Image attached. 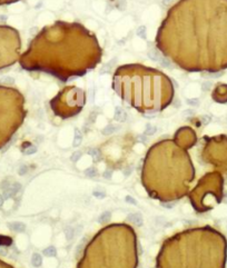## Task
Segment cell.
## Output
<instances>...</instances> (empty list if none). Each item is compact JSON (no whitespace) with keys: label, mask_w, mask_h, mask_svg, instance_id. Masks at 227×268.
Here are the masks:
<instances>
[{"label":"cell","mask_w":227,"mask_h":268,"mask_svg":"<svg viewBox=\"0 0 227 268\" xmlns=\"http://www.w3.org/2000/svg\"><path fill=\"white\" fill-rule=\"evenodd\" d=\"M156 47L188 73L227 67V0H178L157 30Z\"/></svg>","instance_id":"1"},{"label":"cell","mask_w":227,"mask_h":268,"mask_svg":"<svg viewBox=\"0 0 227 268\" xmlns=\"http://www.w3.org/2000/svg\"><path fill=\"white\" fill-rule=\"evenodd\" d=\"M101 58L103 48L94 32L79 23L55 21L33 37L19 63L25 70L67 81L93 70Z\"/></svg>","instance_id":"2"},{"label":"cell","mask_w":227,"mask_h":268,"mask_svg":"<svg viewBox=\"0 0 227 268\" xmlns=\"http://www.w3.org/2000/svg\"><path fill=\"white\" fill-rule=\"evenodd\" d=\"M112 89L128 105L144 114L165 109L174 99V84L163 71L141 63H127L116 69Z\"/></svg>","instance_id":"3"},{"label":"cell","mask_w":227,"mask_h":268,"mask_svg":"<svg viewBox=\"0 0 227 268\" xmlns=\"http://www.w3.org/2000/svg\"><path fill=\"white\" fill-rule=\"evenodd\" d=\"M25 118V98L18 89L0 85V148L10 140Z\"/></svg>","instance_id":"4"},{"label":"cell","mask_w":227,"mask_h":268,"mask_svg":"<svg viewBox=\"0 0 227 268\" xmlns=\"http://www.w3.org/2000/svg\"><path fill=\"white\" fill-rule=\"evenodd\" d=\"M85 102V90L76 86H66L50 100V107L57 116L68 118L80 111Z\"/></svg>","instance_id":"5"},{"label":"cell","mask_w":227,"mask_h":268,"mask_svg":"<svg viewBox=\"0 0 227 268\" xmlns=\"http://www.w3.org/2000/svg\"><path fill=\"white\" fill-rule=\"evenodd\" d=\"M21 56V38L16 28L0 25V70L15 65Z\"/></svg>","instance_id":"6"},{"label":"cell","mask_w":227,"mask_h":268,"mask_svg":"<svg viewBox=\"0 0 227 268\" xmlns=\"http://www.w3.org/2000/svg\"><path fill=\"white\" fill-rule=\"evenodd\" d=\"M175 138L178 141V144L184 148L190 147L192 145H194L195 141H196V136H195L194 131L188 127H184V128L179 129L177 134L175 135Z\"/></svg>","instance_id":"7"},{"label":"cell","mask_w":227,"mask_h":268,"mask_svg":"<svg viewBox=\"0 0 227 268\" xmlns=\"http://www.w3.org/2000/svg\"><path fill=\"white\" fill-rule=\"evenodd\" d=\"M227 85H218L215 90L213 91V98L218 102L227 101Z\"/></svg>","instance_id":"8"},{"label":"cell","mask_w":227,"mask_h":268,"mask_svg":"<svg viewBox=\"0 0 227 268\" xmlns=\"http://www.w3.org/2000/svg\"><path fill=\"white\" fill-rule=\"evenodd\" d=\"M21 189V185L20 184H13L10 185L7 189H5V193H4V198H10L12 196H15Z\"/></svg>","instance_id":"9"},{"label":"cell","mask_w":227,"mask_h":268,"mask_svg":"<svg viewBox=\"0 0 227 268\" xmlns=\"http://www.w3.org/2000/svg\"><path fill=\"white\" fill-rule=\"evenodd\" d=\"M127 219L129 223L134 224V225H136V226H141V225H143V216H141L140 214H138V212L129 214Z\"/></svg>","instance_id":"10"},{"label":"cell","mask_w":227,"mask_h":268,"mask_svg":"<svg viewBox=\"0 0 227 268\" xmlns=\"http://www.w3.org/2000/svg\"><path fill=\"white\" fill-rule=\"evenodd\" d=\"M8 226H9V228H10L11 230H13V231H16V233H21V231H23V230L26 229V226H25V224L20 223V221H13V223H9V224H8Z\"/></svg>","instance_id":"11"},{"label":"cell","mask_w":227,"mask_h":268,"mask_svg":"<svg viewBox=\"0 0 227 268\" xmlns=\"http://www.w3.org/2000/svg\"><path fill=\"white\" fill-rule=\"evenodd\" d=\"M42 254H44L46 257H55L56 255H57V250H56V248L54 246H49V247H47L46 249H44Z\"/></svg>","instance_id":"12"},{"label":"cell","mask_w":227,"mask_h":268,"mask_svg":"<svg viewBox=\"0 0 227 268\" xmlns=\"http://www.w3.org/2000/svg\"><path fill=\"white\" fill-rule=\"evenodd\" d=\"M111 217V214L110 212H108V210H106V212H104L101 215L99 216V218H98V221H99L100 224H105L107 223L109 219H110Z\"/></svg>","instance_id":"13"},{"label":"cell","mask_w":227,"mask_h":268,"mask_svg":"<svg viewBox=\"0 0 227 268\" xmlns=\"http://www.w3.org/2000/svg\"><path fill=\"white\" fill-rule=\"evenodd\" d=\"M31 262H33V265L35 267H39L41 265V262H42V258L39 254H33V257H31Z\"/></svg>","instance_id":"14"},{"label":"cell","mask_w":227,"mask_h":268,"mask_svg":"<svg viewBox=\"0 0 227 268\" xmlns=\"http://www.w3.org/2000/svg\"><path fill=\"white\" fill-rule=\"evenodd\" d=\"M65 234H66L67 239L71 240L72 238H74V235H75V229L72 228V227H70V226H68V227H66V229H65Z\"/></svg>","instance_id":"15"},{"label":"cell","mask_w":227,"mask_h":268,"mask_svg":"<svg viewBox=\"0 0 227 268\" xmlns=\"http://www.w3.org/2000/svg\"><path fill=\"white\" fill-rule=\"evenodd\" d=\"M19 0H0V6H5V5H11V4H15V2H18Z\"/></svg>","instance_id":"16"},{"label":"cell","mask_w":227,"mask_h":268,"mask_svg":"<svg viewBox=\"0 0 227 268\" xmlns=\"http://www.w3.org/2000/svg\"><path fill=\"white\" fill-rule=\"evenodd\" d=\"M11 240L9 239V238H7V237H0V246L2 245H9L10 244Z\"/></svg>","instance_id":"17"},{"label":"cell","mask_w":227,"mask_h":268,"mask_svg":"<svg viewBox=\"0 0 227 268\" xmlns=\"http://www.w3.org/2000/svg\"><path fill=\"white\" fill-rule=\"evenodd\" d=\"M126 200H127V202H130V204L136 205V200L134 199L133 197H130V196H127V197H126Z\"/></svg>","instance_id":"18"},{"label":"cell","mask_w":227,"mask_h":268,"mask_svg":"<svg viewBox=\"0 0 227 268\" xmlns=\"http://www.w3.org/2000/svg\"><path fill=\"white\" fill-rule=\"evenodd\" d=\"M7 252H8L7 248H6V247H1V246H0V255H7Z\"/></svg>","instance_id":"19"},{"label":"cell","mask_w":227,"mask_h":268,"mask_svg":"<svg viewBox=\"0 0 227 268\" xmlns=\"http://www.w3.org/2000/svg\"><path fill=\"white\" fill-rule=\"evenodd\" d=\"M86 175L91 177V176H94L95 175V170L94 169H88V170H86Z\"/></svg>","instance_id":"20"},{"label":"cell","mask_w":227,"mask_h":268,"mask_svg":"<svg viewBox=\"0 0 227 268\" xmlns=\"http://www.w3.org/2000/svg\"><path fill=\"white\" fill-rule=\"evenodd\" d=\"M94 195L97 196V197H103V196H105V193H98V191H95Z\"/></svg>","instance_id":"21"},{"label":"cell","mask_w":227,"mask_h":268,"mask_svg":"<svg viewBox=\"0 0 227 268\" xmlns=\"http://www.w3.org/2000/svg\"><path fill=\"white\" fill-rule=\"evenodd\" d=\"M110 173H111V171H110V170H108V171H106V173H104V177H107V178H109V177H110Z\"/></svg>","instance_id":"22"},{"label":"cell","mask_w":227,"mask_h":268,"mask_svg":"<svg viewBox=\"0 0 227 268\" xmlns=\"http://www.w3.org/2000/svg\"><path fill=\"white\" fill-rule=\"evenodd\" d=\"M4 200H5V198H4V196L0 195V206H2V204H4Z\"/></svg>","instance_id":"23"},{"label":"cell","mask_w":227,"mask_h":268,"mask_svg":"<svg viewBox=\"0 0 227 268\" xmlns=\"http://www.w3.org/2000/svg\"><path fill=\"white\" fill-rule=\"evenodd\" d=\"M163 206L168 207V208H172V207L174 206V204H163Z\"/></svg>","instance_id":"24"}]
</instances>
